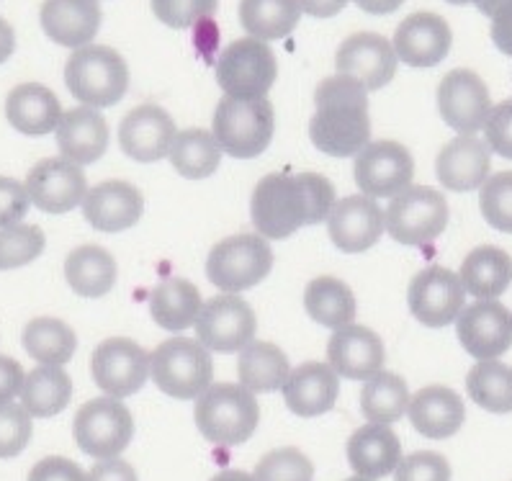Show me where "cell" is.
Masks as SVG:
<instances>
[{
    "label": "cell",
    "instance_id": "1",
    "mask_svg": "<svg viewBox=\"0 0 512 481\" xmlns=\"http://www.w3.org/2000/svg\"><path fill=\"white\" fill-rule=\"evenodd\" d=\"M335 206V186L320 173H268L260 178L250 214L260 237L286 240L302 227L320 224Z\"/></svg>",
    "mask_w": 512,
    "mask_h": 481
},
{
    "label": "cell",
    "instance_id": "2",
    "mask_svg": "<svg viewBox=\"0 0 512 481\" xmlns=\"http://www.w3.org/2000/svg\"><path fill=\"white\" fill-rule=\"evenodd\" d=\"M314 111L309 121L312 145L330 157H356L371 139L366 88L345 75L325 78L314 91Z\"/></svg>",
    "mask_w": 512,
    "mask_h": 481
},
{
    "label": "cell",
    "instance_id": "3",
    "mask_svg": "<svg viewBox=\"0 0 512 481\" xmlns=\"http://www.w3.org/2000/svg\"><path fill=\"white\" fill-rule=\"evenodd\" d=\"M193 420L209 443L235 448L253 438L260 422V404L240 384H211L196 399Z\"/></svg>",
    "mask_w": 512,
    "mask_h": 481
},
{
    "label": "cell",
    "instance_id": "4",
    "mask_svg": "<svg viewBox=\"0 0 512 481\" xmlns=\"http://www.w3.org/2000/svg\"><path fill=\"white\" fill-rule=\"evenodd\" d=\"M67 91L91 109H109L129 88V67L124 57L103 44L75 49L65 65Z\"/></svg>",
    "mask_w": 512,
    "mask_h": 481
},
{
    "label": "cell",
    "instance_id": "5",
    "mask_svg": "<svg viewBox=\"0 0 512 481\" xmlns=\"http://www.w3.org/2000/svg\"><path fill=\"white\" fill-rule=\"evenodd\" d=\"M276 132V114L268 98H229L224 96L214 111L211 134L219 150L237 160H250L266 152Z\"/></svg>",
    "mask_w": 512,
    "mask_h": 481
},
{
    "label": "cell",
    "instance_id": "6",
    "mask_svg": "<svg viewBox=\"0 0 512 481\" xmlns=\"http://www.w3.org/2000/svg\"><path fill=\"white\" fill-rule=\"evenodd\" d=\"M150 376L163 394L173 399H199L214 379L211 355L199 340L170 337L150 353Z\"/></svg>",
    "mask_w": 512,
    "mask_h": 481
},
{
    "label": "cell",
    "instance_id": "7",
    "mask_svg": "<svg viewBox=\"0 0 512 481\" xmlns=\"http://www.w3.org/2000/svg\"><path fill=\"white\" fill-rule=\"evenodd\" d=\"M448 217L451 209L438 188L410 186L392 196L384 214V227L399 245L422 247L446 232Z\"/></svg>",
    "mask_w": 512,
    "mask_h": 481
},
{
    "label": "cell",
    "instance_id": "8",
    "mask_svg": "<svg viewBox=\"0 0 512 481\" xmlns=\"http://www.w3.org/2000/svg\"><path fill=\"white\" fill-rule=\"evenodd\" d=\"M273 268V250L266 237L235 235L217 242L206 258V276L224 294L253 289Z\"/></svg>",
    "mask_w": 512,
    "mask_h": 481
},
{
    "label": "cell",
    "instance_id": "9",
    "mask_svg": "<svg viewBox=\"0 0 512 481\" xmlns=\"http://www.w3.org/2000/svg\"><path fill=\"white\" fill-rule=\"evenodd\" d=\"M73 435L85 456L98 461L119 458V453L127 451L134 438V417L121 399H91L75 412Z\"/></svg>",
    "mask_w": 512,
    "mask_h": 481
},
{
    "label": "cell",
    "instance_id": "10",
    "mask_svg": "<svg viewBox=\"0 0 512 481\" xmlns=\"http://www.w3.org/2000/svg\"><path fill=\"white\" fill-rule=\"evenodd\" d=\"M278 75V62L266 42L247 37L229 44L217 60V83L229 98H266Z\"/></svg>",
    "mask_w": 512,
    "mask_h": 481
},
{
    "label": "cell",
    "instance_id": "11",
    "mask_svg": "<svg viewBox=\"0 0 512 481\" xmlns=\"http://www.w3.org/2000/svg\"><path fill=\"white\" fill-rule=\"evenodd\" d=\"M356 186L368 199H392L404 188L412 186L415 178V160L412 152L394 139L368 142L356 155L353 165Z\"/></svg>",
    "mask_w": 512,
    "mask_h": 481
},
{
    "label": "cell",
    "instance_id": "12",
    "mask_svg": "<svg viewBox=\"0 0 512 481\" xmlns=\"http://www.w3.org/2000/svg\"><path fill=\"white\" fill-rule=\"evenodd\" d=\"M193 327H196L199 343L206 350L237 353L255 340L258 319L245 299H240L237 294H219L204 301Z\"/></svg>",
    "mask_w": 512,
    "mask_h": 481
},
{
    "label": "cell",
    "instance_id": "13",
    "mask_svg": "<svg viewBox=\"0 0 512 481\" xmlns=\"http://www.w3.org/2000/svg\"><path fill=\"white\" fill-rule=\"evenodd\" d=\"M91 376L98 389L109 397H132L147 384L150 353L129 337H109L93 350Z\"/></svg>",
    "mask_w": 512,
    "mask_h": 481
},
{
    "label": "cell",
    "instance_id": "14",
    "mask_svg": "<svg viewBox=\"0 0 512 481\" xmlns=\"http://www.w3.org/2000/svg\"><path fill=\"white\" fill-rule=\"evenodd\" d=\"M407 304L417 322L425 327H446L456 322L466 304V291L458 273L443 265H430L412 278L407 289Z\"/></svg>",
    "mask_w": 512,
    "mask_h": 481
},
{
    "label": "cell",
    "instance_id": "15",
    "mask_svg": "<svg viewBox=\"0 0 512 481\" xmlns=\"http://www.w3.org/2000/svg\"><path fill=\"white\" fill-rule=\"evenodd\" d=\"M29 201L47 214H67L83 204L88 178L83 168L65 157H47L29 170L24 183Z\"/></svg>",
    "mask_w": 512,
    "mask_h": 481
},
{
    "label": "cell",
    "instance_id": "16",
    "mask_svg": "<svg viewBox=\"0 0 512 481\" xmlns=\"http://www.w3.org/2000/svg\"><path fill=\"white\" fill-rule=\"evenodd\" d=\"M456 335L476 361H494L512 345V312L502 301H474L456 317Z\"/></svg>",
    "mask_w": 512,
    "mask_h": 481
},
{
    "label": "cell",
    "instance_id": "17",
    "mask_svg": "<svg viewBox=\"0 0 512 481\" xmlns=\"http://www.w3.org/2000/svg\"><path fill=\"white\" fill-rule=\"evenodd\" d=\"M397 55L392 42L374 31H361L345 39L335 55L338 75L356 80L368 91H381L397 75Z\"/></svg>",
    "mask_w": 512,
    "mask_h": 481
},
{
    "label": "cell",
    "instance_id": "18",
    "mask_svg": "<svg viewBox=\"0 0 512 481\" xmlns=\"http://www.w3.org/2000/svg\"><path fill=\"white\" fill-rule=\"evenodd\" d=\"M438 111L458 134H476L492 111L487 83L474 70H451L438 85Z\"/></svg>",
    "mask_w": 512,
    "mask_h": 481
},
{
    "label": "cell",
    "instance_id": "19",
    "mask_svg": "<svg viewBox=\"0 0 512 481\" xmlns=\"http://www.w3.org/2000/svg\"><path fill=\"white\" fill-rule=\"evenodd\" d=\"M384 211L368 196H345L335 201L330 217H327V232L332 245L348 255L366 253L384 235Z\"/></svg>",
    "mask_w": 512,
    "mask_h": 481
},
{
    "label": "cell",
    "instance_id": "20",
    "mask_svg": "<svg viewBox=\"0 0 512 481\" xmlns=\"http://www.w3.org/2000/svg\"><path fill=\"white\" fill-rule=\"evenodd\" d=\"M453 34L443 16L430 11H417L397 26L394 55L410 67H435L451 52Z\"/></svg>",
    "mask_w": 512,
    "mask_h": 481
},
{
    "label": "cell",
    "instance_id": "21",
    "mask_svg": "<svg viewBox=\"0 0 512 481\" xmlns=\"http://www.w3.org/2000/svg\"><path fill=\"white\" fill-rule=\"evenodd\" d=\"M175 121L163 106L145 103L124 116L119 127V145L124 155L137 160V163H157L168 157L173 145Z\"/></svg>",
    "mask_w": 512,
    "mask_h": 481
},
{
    "label": "cell",
    "instance_id": "22",
    "mask_svg": "<svg viewBox=\"0 0 512 481\" xmlns=\"http://www.w3.org/2000/svg\"><path fill=\"white\" fill-rule=\"evenodd\" d=\"M386 350L381 337L368 327L350 325L332 332L327 343V366L350 381H368L384 368Z\"/></svg>",
    "mask_w": 512,
    "mask_h": 481
},
{
    "label": "cell",
    "instance_id": "23",
    "mask_svg": "<svg viewBox=\"0 0 512 481\" xmlns=\"http://www.w3.org/2000/svg\"><path fill=\"white\" fill-rule=\"evenodd\" d=\"M83 217L98 232H124L142 219L145 199L137 186L127 181H103L85 193Z\"/></svg>",
    "mask_w": 512,
    "mask_h": 481
},
{
    "label": "cell",
    "instance_id": "24",
    "mask_svg": "<svg viewBox=\"0 0 512 481\" xmlns=\"http://www.w3.org/2000/svg\"><path fill=\"white\" fill-rule=\"evenodd\" d=\"M489 170H492V150L482 137H474V134H461L451 139L435 160L438 181L448 191L456 193L482 188V183L489 178Z\"/></svg>",
    "mask_w": 512,
    "mask_h": 481
},
{
    "label": "cell",
    "instance_id": "25",
    "mask_svg": "<svg viewBox=\"0 0 512 481\" xmlns=\"http://www.w3.org/2000/svg\"><path fill=\"white\" fill-rule=\"evenodd\" d=\"M101 19L98 0H44L39 13L44 34L70 49L88 47L101 29Z\"/></svg>",
    "mask_w": 512,
    "mask_h": 481
},
{
    "label": "cell",
    "instance_id": "26",
    "mask_svg": "<svg viewBox=\"0 0 512 481\" xmlns=\"http://www.w3.org/2000/svg\"><path fill=\"white\" fill-rule=\"evenodd\" d=\"M407 415L420 435L430 440H446L456 435L466 422V404L458 391L430 384L410 397Z\"/></svg>",
    "mask_w": 512,
    "mask_h": 481
},
{
    "label": "cell",
    "instance_id": "27",
    "mask_svg": "<svg viewBox=\"0 0 512 481\" xmlns=\"http://www.w3.org/2000/svg\"><path fill=\"white\" fill-rule=\"evenodd\" d=\"M62 157L75 165H91L109 150V124L91 106H78L62 114L55 129Z\"/></svg>",
    "mask_w": 512,
    "mask_h": 481
},
{
    "label": "cell",
    "instance_id": "28",
    "mask_svg": "<svg viewBox=\"0 0 512 481\" xmlns=\"http://www.w3.org/2000/svg\"><path fill=\"white\" fill-rule=\"evenodd\" d=\"M286 407L299 417H320L338 402L340 376L327 363L309 361L289 373L284 384Z\"/></svg>",
    "mask_w": 512,
    "mask_h": 481
},
{
    "label": "cell",
    "instance_id": "29",
    "mask_svg": "<svg viewBox=\"0 0 512 481\" xmlns=\"http://www.w3.org/2000/svg\"><path fill=\"white\" fill-rule=\"evenodd\" d=\"M60 98L42 83L16 85L6 98V116L16 132L26 137H44L57 129L62 119Z\"/></svg>",
    "mask_w": 512,
    "mask_h": 481
},
{
    "label": "cell",
    "instance_id": "30",
    "mask_svg": "<svg viewBox=\"0 0 512 481\" xmlns=\"http://www.w3.org/2000/svg\"><path fill=\"white\" fill-rule=\"evenodd\" d=\"M402 461V443L389 425H363L348 440V463L356 476L381 479Z\"/></svg>",
    "mask_w": 512,
    "mask_h": 481
},
{
    "label": "cell",
    "instance_id": "31",
    "mask_svg": "<svg viewBox=\"0 0 512 481\" xmlns=\"http://www.w3.org/2000/svg\"><path fill=\"white\" fill-rule=\"evenodd\" d=\"M461 286L479 301H494L505 294L512 283V258L494 245L474 247L461 263Z\"/></svg>",
    "mask_w": 512,
    "mask_h": 481
},
{
    "label": "cell",
    "instance_id": "32",
    "mask_svg": "<svg viewBox=\"0 0 512 481\" xmlns=\"http://www.w3.org/2000/svg\"><path fill=\"white\" fill-rule=\"evenodd\" d=\"M204 299L196 283L186 278H165L152 289L150 314L163 330L181 332L196 325Z\"/></svg>",
    "mask_w": 512,
    "mask_h": 481
},
{
    "label": "cell",
    "instance_id": "33",
    "mask_svg": "<svg viewBox=\"0 0 512 481\" xmlns=\"http://www.w3.org/2000/svg\"><path fill=\"white\" fill-rule=\"evenodd\" d=\"M119 268L109 250L98 245H80L65 260V278L70 289L83 299H101L114 289Z\"/></svg>",
    "mask_w": 512,
    "mask_h": 481
},
{
    "label": "cell",
    "instance_id": "34",
    "mask_svg": "<svg viewBox=\"0 0 512 481\" xmlns=\"http://www.w3.org/2000/svg\"><path fill=\"white\" fill-rule=\"evenodd\" d=\"M291 366L289 355L273 343H250L240 350V361H237V376L240 386L253 394H268V391L284 389L289 379Z\"/></svg>",
    "mask_w": 512,
    "mask_h": 481
},
{
    "label": "cell",
    "instance_id": "35",
    "mask_svg": "<svg viewBox=\"0 0 512 481\" xmlns=\"http://www.w3.org/2000/svg\"><path fill=\"white\" fill-rule=\"evenodd\" d=\"M73 399V379L60 366H37L26 373L21 386V407L31 417H55Z\"/></svg>",
    "mask_w": 512,
    "mask_h": 481
},
{
    "label": "cell",
    "instance_id": "36",
    "mask_svg": "<svg viewBox=\"0 0 512 481\" xmlns=\"http://www.w3.org/2000/svg\"><path fill=\"white\" fill-rule=\"evenodd\" d=\"M304 309L317 325L340 330L356 319V296L340 278L322 276L304 289Z\"/></svg>",
    "mask_w": 512,
    "mask_h": 481
},
{
    "label": "cell",
    "instance_id": "37",
    "mask_svg": "<svg viewBox=\"0 0 512 481\" xmlns=\"http://www.w3.org/2000/svg\"><path fill=\"white\" fill-rule=\"evenodd\" d=\"M302 19L299 0H240L242 29L258 42L289 37Z\"/></svg>",
    "mask_w": 512,
    "mask_h": 481
},
{
    "label": "cell",
    "instance_id": "38",
    "mask_svg": "<svg viewBox=\"0 0 512 481\" xmlns=\"http://www.w3.org/2000/svg\"><path fill=\"white\" fill-rule=\"evenodd\" d=\"M168 160L175 173L188 181H204L219 170L222 150H219L214 134L206 129H186V132L175 134Z\"/></svg>",
    "mask_w": 512,
    "mask_h": 481
},
{
    "label": "cell",
    "instance_id": "39",
    "mask_svg": "<svg viewBox=\"0 0 512 481\" xmlns=\"http://www.w3.org/2000/svg\"><path fill=\"white\" fill-rule=\"evenodd\" d=\"M24 348L39 366H65L78 348V335L67 322L55 317L31 319L24 327Z\"/></svg>",
    "mask_w": 512,
    "mask_h": 481
},
{
    "label": "cell",
    "instance_id": "40",
    "mask_svg": "<svg viewBox=\"0 0 512 481\" xmlns=\"http://www.w3.org/2000/svg\"><path fill=\"white\" fill-rule=\"evenodd\" d=\"M407 404H410V389L397 373L379 371L363 381L361 412L371 425H392L402 420Z\"/></svg>",
    "mask_w": 512,
    "mask_h": 481
},
{
    "label": "cell",
    "instance_id": "41",
    "mask_svg": "<svg viewBox=\"0 0 512 481\" xmlns=\"http://www.w3.org/2000/svg\"><path fill=\"white\" fill-rule=\"evenodd\" d=\"M471 402L494 415L512 412V368L507 363L479 361L466 376Z\"/></svg>",
    "mask_w": 512,
    "mask_h": 481
},
{
    "label": "cell",
    "instance_id": "42",
    "mask_svg": "<svg viewBox=\"0 0 512 481\" xmlns=\"http://www.w3.org/2000/svg\"><path fill=\"white\" fill-rule=\"evenodd\" d=\"M47 237L37 224H13L0 229V271H13L29 265L44 253Z\"/></svg>",
    "mask_w": 512,
    "mask_h": 481
},
{
    "label": "cell",
    "instance_id": "43",
    "mask_svg": "<svg viewBox=\"0 0 512 481\" xmlns=\"http://www.w3.org/2000/svg\"><path fill=\"white\" fill-rule=\"evenodd\" d=\"M479 209L489 227L512 235V170L489 175L479 188Z\"/></svg>",
    "mask_w": 512,
    "mask_h": 481
},
{
    "label": "cell",
    "instance_id": "44",
    "mask_svg": "<svg viewBox=\"0 0 512 481\" xmlns=\"http://www.w3.org/2000/svg\"><path fill=\"white\" fill-rule=\"evenodd\" d=\"M255 481H312L314 466L299 448H276L255 463Z\"/></svg>",
    "mask_w": 512,
    "mask_h": 481
},
{
    "label": "cell",
    "instance_id": "45",
    "mask_svg": "<svg viewBox=\"0 0 512 481\" xmlns=\"http://www.w3.org/2000/svg\"><path fill=\"white\" fill-rule=\"evenodd\" d=\"M219 8V0H152V13L170 29H191L209 21Z\"/></svg>",
    "mask_w": 512,
    "mask_h": 481
},
{
    "label": "cell",
    "instance_id": "46",
    "mask_svg": "<svg viewBox=\"0 0 512 481\" xmlns=\"http://www.w3.org/2000/svg\"><path fill=\"white\" fill-rule=\"evenodd\" d=\"M31 433H34L31 415L21 404H0V458H13L24 453Z\"/></svg>",
    "mask_w": 512,
    "mask_h": 481
},
{
    "label": "cell",
    "instance_id": "47",
    "mask_svg": "<svg viewBox=\"0 0 512 481\" xmlns=\"http://www.w3.org/2000/svg\"><path fill=\"white\" fill-rule=\"evenodd\" d=\"M394 481H451V463L435 451L410 453L394 469Z\"/></svg>",
    "mask_w": 512,
    "mask_h": 481
},
{
    "label": "cell",
    "instance_id": "48",
    "mask_svg": "<svg viewBox=\"0 0 512 481\" xmlns=\"http://www.w3.org/2000/svg\"><path fill=\"white\" fill-rule=\"evenodd\" d=\"M482 129L489 150L505 160H512V98L492 106Z\"/></svg>",
    "mask_w": 512,
    "mask_h": 481
},
{
    "label": "cell",
    "instance_id": "49",
    "mask_svg": "<svg viewBox=\"0 0 512 481\" xmlns=\"http://www.w3.org/2000/svg\"><path fill=\"white\" fill-rule=\"evenodd\" d=\"M29 206L31 201L26 188L13 178L0 175V229L21 224V219L29 214Z\"/></svg>",
    "mask_w": 512,
    "mask_h": 481
},
{
    "label": "cell",
    "instance_id": "50",
    "mask_svg": "<svg viewBox=\"0 0 512 481\" xmlns=\"http://www.w3.org/2000/svg\"><path fill=\"white\" fill-rule=\"evenodd\" d=\"M26 481H85V471L65 456H47L29 471Z\"/></svg>",
    "mask_w": 512,
    "mask_h": 481
},
{
    "label": "cell",
    "instance_id": "51",
    "mask_svg": "<svg viewBox=\"0 0 512 481\" xmlns=\"http://www.w3.org/2000/svg\"><path fill=\"white\" fill-rule=\"evenodd\" d=\"M26 373L19 361L0 355V404H8L21 394Z\"/></svg>",
    "mask_w": 512,
    "mask_h": 481
},
{
    "label": "cell",
    "instance_id": "52",
    "mask_svg": "<svg viewBox=\"0 0 512 481\" xmlns=\"http://www.w3.org/2000/svg\"><path fill=\"white\" fill-rule=\"evenodd\" d=\"M85 481H139V476L132 463L121 458H103L85 474Z\"/></svg>",
    "mask_w": 512,
    "mask_h": 481
},
{
    "label": "cell",
    "instance_id": "53",
    "mask_svg": "<svg viewBox=\"0 0 512 481\" xmlns=\"http://www.w3.org/2000/svg\"><path fill=\"white\" fill-rule=\"evenodd\" d=\"M492 42L502 55L512 57V3L492 16Z\"/></svg>",
    "mask_w": 512,
    "mask_h": 481
},
{
    "label": "cell",
    "instance_id": "54",
    "mask_svg": "<svg viewBox=\"0 0 512 481\" xmlns=\"http://www.w3.org/2000/svg\"><path fill=\"white\" fill-rule=\"evenodd\" d=\"M345 6H348V0H299L302 13L314 16V19H332V16H338Z\"/></svg>",
    "mask_w": 512,
    "mask_h": 481
},
{
    "label": "cell",
    "instance_id": "55",
    "mask_svg": "<svg viewBox=\"0 0 512 481\" xmlns=\"http://www.w3.org/2000/svg\"><path fill=\"white\" fill-rule=\"evenodd\" d=\"M404 0H356V6L361 11L371 13V16H386V13H394L397 8H402Z\"/></svg>",
    "mask_w": 512,
    "mask_h": 481
},
{
    "label": "cell",
    "instance_id": "56",
    "mask_svg": "<svg viewBox=\"0 0 512 481\" xmlns=\"http://www.w3.org/2000/svg\"><path fill=\"white\" fill-rule=\"evenodd\" d=\"M13 49H16V34L6 19H0V65L11 60Z\"/></svg>",
    "mask_w": 512,
    "mask_h": 481
},
{
    "label": "cell",
    "instance_id": "57",
    "mask_svg": "<svg viewBox=\"0 0 512 481\" xmlns=\"http://www.w3.org/2000/svg\"><path fill=\"white\" fill-rule=\"evenodd\" d=\"M476 8H479V13H484V16H489L492 19L494 13H500L502 8H507L512 3V0H471Z\"/></svg>",
    "mask_w": 512,
    "mask_h": 481
},
{
    "label": "cell",
    "instance_id": "58",
    "mask_svg": "<svg viewBox=\"0 0 512 481\" xmlns=\"http://www.w3.org/2000/svg\"><path fill=\"white\" fill-rule=\"evenodd\" d=\"M209 481H255L253 474H247V471H222V474L211 476Z\"/></svg>",
    "mask_w": 512,
    "mask_h": 481
},
{
    "label": "cell",
    "instance_id": "59",
    "mask_svg": "<svg viewBox=\"0 0 512 481\" xmlns=\"http://www.w3.org/2000/svg\"><path fill=\"white\" fill-rule=\"evenodd\" d=\"M446 3H451V6H466L471 0H446Z\"/></svg>",
    "mask_w": 512,
    "mask_h": 481
},
{
    "label": "cell",
    "instance_id": "60",
    "mask_svg": "<svg viewBox=\"0 0 512 481\" xmlns=\"http://www.w3.org/2000/svg\"><path fill=\"white\" fill-rule=\"evenodd\" d=\"M345 481H374V479H366V476H350V479Z\"/></svg>",
    "mask_w": 512,
    "mask_h": 481
}]
</instances>
